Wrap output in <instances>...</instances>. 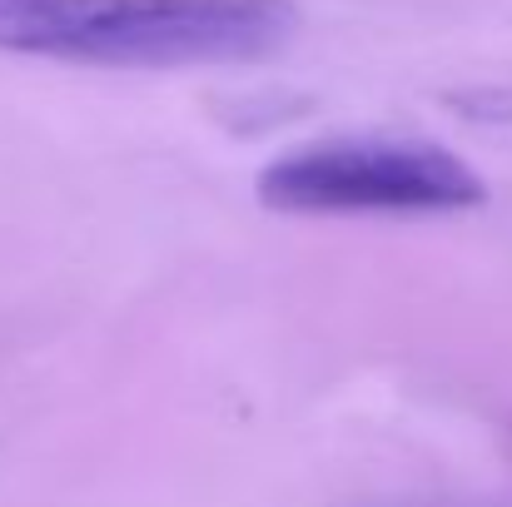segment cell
I'll return each instance as SVG.
<instances>
[{
  "label": "cell",
  "mask_w": 512,
  "mask_h": 507,
  "mask_svg": "<svg viewBox=\"0 0 512 507\" xmlns=\"http://www.w3.org/2000/svg\"><path fill=\"white\" fill-rule=\"evenodd\" d=\"M294 30V0H0V50L110 70L249 65Z\"/></svg>",
  "instance_id": "obj_1"
},
{
  "label": "cell",
  "mask_w": 512,
  "mask_h": 507,
  "mask_svg": "<svg viewBox=\"0 0 512 507\" xmlns=\"http://www.w3.org/2000/svg\"><path fill=\"white\" fill-rule=\"evenodd\" d=\"M488 199L483 174L438 140L329 135L259 174V204L274 214H453Z\"/></svg>",
  "instance_id": "obj_2"
}]
</instances>
